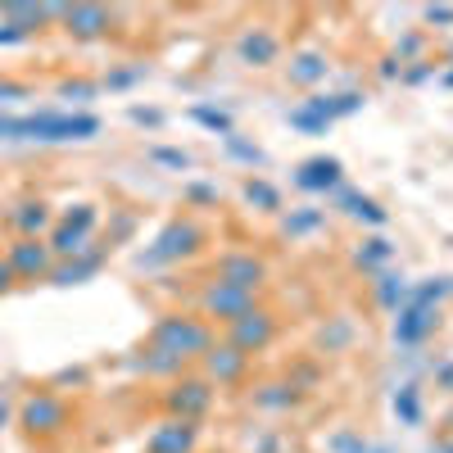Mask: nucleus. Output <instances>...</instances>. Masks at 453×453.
Listing matches in <instances>:
<instances>
[{"mask_svg": "<svg viewBox=\"0 0 453 453\" xmlns=\"http://www.w3.org/2000/svg\"><path fill=\"white\" fill-rule=\"evenodd\" d=\"M150 159H155V164H164V168H177V173H186V168H191V155H186V150H173V145L150 150Z\"/></svg>", "mask_w": 453, "mask_h": 453, "instance_id": "72a5a7b5", "label": "nucleus"}, {"mask_svg": "<svg viewBox=\"0 0 453 453\" xmlns=\"http://www.w3.org/2000/svg\"><path fill=\"white\" fill-rule=\"evenodd\" d=\"M100 132L96 113H23V119H0V141H91Z\"/></svg>", "mask_w": 453, "mask_h": 453, "instance_id": "f257e3e1", "label": "nucleus"}, {"mask_svg": "<svg viewBox=\"0 0 453 453\" xmlns=\"http://www.w3.org/2000/svg\"><path fill=\"white\" fill-rule=\"evenodd\" d=\"M19 426L27 435H59L68 426V403L59 395H50V390H36L19 408Z\"/></svg>", "mask_w": 453, "mask_h": 453, "instance_id": "423d86ee", "label": "nucleus"}, {"mask_svg": "<svg viewBox=\"0 0 453 453\" xmlns=\"http://www.w3.org/2000/svg\"><path fill=\"white\" fill-rule=\"evenodd\" d=\"M335 200H340V209H345L349 218H358V222H372V226H386V209L376 204L372 196H363V191H349V186H340L335 191Z\"/></svg>", "mask_w": 453, "mask_h": 453, "instance_id": "4be33fe9", "label": "nucleus"}, {"mask_svg": "<svg viewBox=\"0 0 453 453\" xmlns=\"http://www.w3.org/2000/svg\"><path fill=\"white\" fill-rule=\"evenodd\" d=\"M132 123H141V127H159V123H164V113H159V109H141V104H136V109H132Z\"/></svg>", "mask_w": 453, "mask_h": 453, "instance_id": "58836bf2", "label": "nucleus"}, {"mask_svg": "<svg viewBox=\"0 0 453 453\" xmlns=\"http://www.w3.org/2000/svg\"><path fill=\"white\" fill-rule=\"evenodd\" d=\"M318 104L326 109L331 123H340V119H354V113L363 109V96L358 91H340V96H318Z\"/></svg>", "mask_w": 453, "mask_h": 453, "instance_id": "c756f323", "label": "nucleus"}, {"mask_svg": "<svg viewBox=\"0 0 453 453\" xmlns=\"http://www.w3.org/2000/svg\"><path fill=\"white\" fill-rule=\"evenodd\" d=\"M250 309H254V295L236 290V286H222V281H209L204 295H200V313L213 318V322H226V326H232L236 318H245Z\"/></svg>", "mask_w": 453, "mask_h": 453, "instance_id": "9d476101", "label": "nucleus"}, {"mask_svg": "<svg viewBox=\"0 0 453 453\" xmlns=\"http://www.w3.org/2000/svg\"><path fill=\"white\" fill-rule=\"evenodd\" d=\"M295 186L309 196H326V191H340L345 186V164H340L335 155H313L295 168Z\"/></svg>", "mask_w": 453, "mask_h": 453, "instance_id": "9b49d317", "label": "nucleus"}, {"mask_svg": "<svg viewBox=\"0 0 453 453\" xmlns=\"http://www.w3.org/2000/svg\"><path fill=\"white\" fill-rule=\"evenodd\" d=\"M286 123H290V127H299V132H309V136L331 132V119H326V109L318 104V96H313V100H304V104H295V109L286 113Z\"/></svg>", "mask_w": 453, "mask_h": 453, "instance_id": "a878e982", "label": "nucleus"}, {"mask_svg": "<svg viewBox=\"0 0 453 453\" xmlns=\"http://www.w3.org/2000/svg\"><path fill=\"white\" fill-rule=\"evenodd\" d=\"M444 87H453V68H449V73H444Z\"/></svg>", "mask_w": 453, "mask_h": 453, "instance_id": "8fccbe9b", "label": "nucleus"}, {"mask_svg": "<svg viewBox=\"0 0 453 453\" xmlns=\"http://www.w3.org/2000/svg\"><path fill=\"white\" fill-rule=\"evenodd\" d=\"M254 449H258V453H277V440H273V435H263Z\"/></svg>", "mask_w": 453, "mask_h": 453, "instance_id": "de8ad7c7", "label": "nucleus"}, {"mask_svg": "<svg viewBox=\"0 0 453 453\" xmlns=\"http://www.w3.org/2000/svg\"><path fill=\"white\" fill-rule=\"evenodd\" d=\"M399 73H403V68H399V59H386V64H381V78H386V82H390V78H399Z\"/></svg>", "mask_w": 453, "mask_h": 453, "instance_id": "49530a36", "label": "nucleus"}, {"mask_svg": "<svg viewBox=\"0 0 453 453\" xmlns=\"http://www.w3.org/2000/svg\"><path fill=\"white\" fill-rule=\"evenodd\" d=\"M150 345H159V349H168V354H177V358H204L218 340H213V326H209V318H191V313H164L159 322H155V331H150Z\"/></svg>", "mask_w": 453, "mask_h": 453, "instance_id": "f03ea898", "label": "nucleus"}, {"mask_svg": "<svg viewBox=\"0 0 453 453\" xmlns=\"http://www.w3.org/2000/svg\"><path fill=\"white\" fill-rule=\"evenodd\" d=\"M213 399H218V390L204 381V376H177V381L164 390V408L177 422H200L213 408Z\"/></svg>", "mask_w": 453, "mask_h": 453, "instance_id": "39448f33", "label": "nucleus"}, {"mask_svg": "<svg viewBox=\"0 0 453 453\" xmlns=\"http://www.w3.org/2000/svg\"><path fill=\"white\" fill-rule=\"evenodd\" d=\"M59 14H64V5H0V19L19 32H32V27H42L46 19H59Z\"/></svg>", "mask_w": 453, "mask_h": 453, "instance_id": "5701e85b", "label": "nucleus"}, {"mask_svg": "<svg viewBox=\"0 0 453 453\" xmlns=\"http://www.w3.org/2000/svg\"><path fill=\"white\" fill-rule=\"evenodd\" d=\"M322 222H326L322 209H290V218L281 222V232L286 236H309V232H318Z\"/></svg>", "mask_w": 453, "mask_h": 453, "instance_id": "7c9ffc66", "label": "nucleus"}, {"mask_svg": "<svg viewBox=\"0 0 453 453\" xmlns=\"http://www.w3.org/2000/svg\"><path fill=\"white\" fill-rule=\"evenodd\" d=\"M136 78H145V68H123V73H109L104 87H132Z\"/></svg>", "mask_w": 453, "mask_h": 453, "instance_id": "4c0bfd02", "label": "nucleus"}, {"mask_svg": "<svg viewBox=\"0 0 453 453\" xmlns=\"http://www.w3.org/2000/svg\"><path fill=\"white\" fill-rule=\"evenodd\" d=\"M96 96V82H64L59 87V100H73V104H87Z\"/></svg>", "mask_w": 453, "mask_h": 453, "instance_id": "f704fd0d", "label": "nucleus"}, {"mask_svg": "<svg viewBox=\"0 0 453 453\" xmlns=\"http://www.w3.org/2000/svg\"><path fill=\"white\" fill-rule=\"evenodd\" d=\"M390 258H395V245H390L386 236H372V241H363V250L354 254V263H358L363 273H376V268H381V263H390Z\"/></svg>", "mask_w": 453, "mask_h": 453, "instance_id": "cd10ccee", "label": "nucleus"}, {"mask_svg": "<svg viewBox=\"0 0 453 453\" xmlns=\"http://www.w3.org/2000/svg\"><path fill=\"white\" fill-rule=\"evenodd\" d=\"M273 340H277V318H273L268 309H258V304H254L245 318H236L232 326H226V345L245 349L250 358H254V354H263V349L273 345Z\"/></svg>", "mask_w": 453, "mask_h": 453, "instance_id": "6e6552de", "label": "nucleus"}, {"mask_svg": "<svg viewBox=\"0 0 453 453\" xmlns=\"http://www.w3.org/2000/svg\"><path fill=\"white\" fill-rule=\"evenodd\" d=\"M145 453H200V422H177V418H168L164 426L150 431Z\"/></svg>", "mask_w": 453, "mask_h": 453, "instance_id": "4468645a", "label": "nucleus"}, {"mask_svg": "<svg viewBox=\"0 0 453 453\" xmlns=\"http://www.w3.org/2000/svg\"><path fill=\"white\" fill-rule=\"evenodd\" d=\"M372 453H390V449H372Z\"/></svg>", "mask_w": 453, "mask_h": 453, "instance_id": "3c124183", "label": "nucleus"}, {"mask_svg": "<svg viewBox=\"0 0 453 453\" xmlns=\"http://www.w3.org/2000/svg\"><path fill=\"white\" fill-rule=\"evenodd\" d=\"M222 145H226V155H232V159H241V164H250V168H263V150L250 145V141H241L236 132L222 136Z\"/></svg>", "mask_w": 453, "mask_h": 453, "instance_id": "473e14b6", "label": "nucleus"}, {"mask_svg": "<svg viewBox=\"0 0 453 453\" xmlns=\"http://www.w3.org/2000/svg\"><path fill=\"white\" fill-rule=\"evenodd\" d=\"M354 335H358L354 318H345V313L326 318V326L318 331V354H322V358H326V354H345V349L354 345Z\"/></svg>", "mask_w": 453, "mask_h": 453, "instance_id": "412c9836", "label": "nucleus"}, {"mask_svg": "<svg viewBox=\"0 0 453 453\" xmlns=\"http://www.w3.org/2000/svg\"><path fill=\"white\" fill-rule=\"evenodd\" d=\"M27 32H19V27H10V23H0V46H19Z\"/></svg>", "mask_w": 453, "mask_h": 453, "instance_id": "79ce46f5", "label": "nucleus"}, {"mask_svg": "<svg viewBox=\"0 0 453 453\" xmlns=\"http://www.w3.org/2000/svg\"><path fill=\"white\" fill-rule=\"evenodd\" d=\"M10 222L19 226V236H36V241H42V232H46L55 218H50V204L46 200H27V204H19L10 213Z\"/></svg>", "mask_w": 453, "mask_h": 453, "instance_id": "b1692460", "label": "nucleus"}, {"mask_svg": "<svg viewBox=\"0 0 453 453\" xmlns=\"http://www.w3.org/2000/svg\"><path fill=\"white\" fill-rule=\"evenodd\" d=\"M418 50H422V36H408V42L399 46V64H403V59H412Z\"/></svg>", "mask_w": 453, "mask_h": 453, "instance_id": "37998d69", "label": "nucleus"}, {"mask_svg": "<svg viewBox=\"0 0 453 453\" xmlns=\"http://www.w3.org/2000/svg\"><path fill=\"white\" fill-rule=\"evenodd\" d=\"M5 422H10V403H5V399H0V426H5Z\"/></svg>", "mask_w": 453, "mask_h": 453, "instance_id": "09e8293b", "label": "nucleus"}, {"mask_svg": "<svg viewBox=\"0 0 453 453\" xmlns=\"http://www.w3.org/2000/svg\"><path fill=\"white\" fill-rule=\"evenodd\" d=\"M5 263H10V273H14V277L36 281V277H50L55 254H50V245H46V241H36V236H19V245H10Z\"/></svg>", "mask_w": 453, "mask_h": 453, "instance_id": "f8f14e48", "label": "nucleus"}, {"mask_svg": "<svg viewBox=\"0 0 453 453\" xmlns=\"http://www.w3.org/2000/svg\"><path fill=\"white\" fill-rule=\"evenodd\" d=\"M100 268H104V250H87V254H78V258H59L55 268H50V281H55V286H82V281H91Z\"/></svg>", "mask_w": 453, "mask_h": 453, "instance_id": "f3484780", "label": "nucleus"}, {"mask_svg": "<svg viewBox=\"0 0 453 453\" xmlns=\"http://www.w3.org/2000/svg\"><path fill=\"white\" fill-rule=\"evenodd\" d=\"M326 55L322 50H299V55H290V64H286V78H290V87H318V82H326Z\"/></svg>", "mask_w": 453, "mask_h": 453, "instance_id": "aec40b11", "label": "nucleus"}, {"mask_svg": "<svg viewBox=\"0 0 453 453\" xmlns=\"http://www.w3.org/2000/svg\"><path fill=\"white\" fill-rule=\"evenodd\" d=\"M96 226H100V213H96V204H78L73 213H64L59 222H55V232H50V254H55V263L59 258H78V254H87L91 250V236H96Z\"/></svg>", "mask_w": 453, "mask_h": 453, "instance_id": "20e7f679", "label": "nucleus"}, {"mask_svg": "<svg viewBox=\"0 0 453 453\" xmlns=\"http://www.w3.org/2000/svg\"><path fill=\"white\" fill-rule=\"evenodd\" d=\"M204 245V226L196 218H173L164 232L136 254V268H173L181 258H196Z\"/></svg>", "mask_w": 453, "mask_h": 453, "instance_id": "7ed1b4c3", "label": "nucleus"}, {"mask_svg": "<svg viewBox=\"0 0 453 453\" xmlns=\"http://www.w3.org/2000/svg\"><path fill=\"white\" fill-rule=\"evenodd\" d=\"M390 408H395V418H399L403 426H418V422H422V390L412 386V381L399 386L395 399H390Z\"/></svg>", "mask_w": 453, "mask_h": 453, "instance_id": "bb28decb", "label": "nucleus"}, {"mask_svg": "<svg viewBox=\"0 0 453 453\" xmlns=\"http://www.w3.org/2000/svg\"><path fill=\"white\" fill-rule=\"evenodd\" d=\"M59 19H64V32L78 36V42H100L113 23V14L104 5H64Z\"/></svg>", "mask_w": 453, "mask_h": 453, "instance_id": "2eb2a0df", "label": "nucleus"}, {"mask_svg": "<svg viewBox=\"0 0 453 453\" xmlns=\"http://www.w3.org/2000/svg\"><path fill=\"white\" fill-rule=\"evenodd\" d=\"M435 381H440L444 390H453V363H440V367H435Z\"/></svg>", "mask_w": 453, "mask_h": 453, "instance_id": "c03bdc74", "label": "nucleus"}, {"mask_svg": "<svg viewBox=\"0 0 453 453\" xmlns=\"http://www.w3.org/2000/svg\"><path fill=\"white\" fill-rule=\"evenodd\" d=\"M236 59H241L245 68H268V64H277V59H281V42H277V32H268V27H250V32H241V42H236Z\"/></svg>", "mask_w": 453, "mask_h": 453, "instance_id": "dca6fc26", "label": "nucleus"}, {"mask_svg": "<svg viewBox=\"0 0 453 453\" xmlns=\"http://www.w3.org/2000/svg\"><path fill=\"white\" fill-rule=\"evenodd\" d=\"M444 453H453V444H449V449H444Z\"/></svg>", "mask_w": 453, "mask_h": 453, "instance_id": "603ef678", "label": "nucleus"}, {"mask_svg": "<svg viewBox=\"0 0 453 453\" xmlns=\"http://www.w3.org/2000/svg\"><path fill=\"white\" fill-rule=\"evenodd\" d=\"M186 200H196V204H213V200H218V191H213V186H204V181H196V186H186Z\"/></svg>", "mask_w": 453, "mask_h": 453, "instance_id": "c9c22d12", "label": "nucleus"}, {"mask_svg": "<svg viewBox=\"0 0 453 453\" xmlns=\"http://www.w3.org/2000/svg\"><path fill=\"white\" fill-rule=\"evenodd\" d=\"M250 354L245 349H236V345H226V340H218V345L200 358V376H204V381L213 386V390H222V386H241L245 381V376H250Z\"/></svg>", "mask_w": 453, "mask_h": 453, "instance_id": "0eeeda50", "label": "nucleus"}, {"mask_svg": "<svg viewBox=\"0 0 453 453\" xmlns=\"http://www.w3.org/2000/svg\"><path fill=\"white\" fill-rule=\"evenodd\" d=\"M426 23H431V27H435V23L449 27V23H453V5H431V10H426Z\"/></svg>", "mask_w": 453, "mask_h": 453, "instance_id": "ea45409f", "label": "nucleus"}, {"mask_svg": "<svg viewBox=\"0 0 453 453\" xmlns=\"http://www.w3.org/2000/svg\"><path fill=\"white\" fill-rule=\"evenodd\" d=\"M245 200L254 204V209H263V213H277L281 209V191L273 181H263V177H250L245 181Z\"/></svg>", "mask_w": 453, "mask_h": 453, "instance_id": "c85d7f7f", "label": "nucleus"}, {"mask_svg": "<svg viewBox=\"0 0 453 453\" xmlns=\"http://www.w3.org/2000/svg\"><path fill=\"white\" fill-rule=\"evenodd\" d=\"M435 326H440V309L435 304H412L408 299V304L395 313V345H403V349L422 345Z\"/></svg>", "mask_w": 453, "mask_h": 453, "instance_id": "ddd939ff", "label": "nucleus"}, {"mask_svg": "<svg viewBox=\"0 0 453 453\" xmlns=\"http://www.w3.org/2000/svg\"><path fill=\"white\" fill-rule=\"evenodd\" d=\"M127 367L141 372V376H173V381H177V376L186 372V358H177V354H168L159 345H145V349H136L127 358Z\"/></svg>", "mask_w": 453, "mask_h": 453, "instance_id": "a211bd4d", "label": "nucleus"}, {"mask_svg": "<svg viewBox=\"0 0 453 453\" xmlns=\"http://www.w3.org/2000/svg\"><path fill=\"white\" fill-rule=\"evenodd\" d=\"M10 286H14V273H10V263H5V258H0V295H5Z\"/></svg>", "mask_w": 453, "mask_h": 453, "instance_id": "a18cd8bd", "label": "nucleus"}, {"mask_svg": "<svg viewBox=\"0 0 453 453\" xmlns=\"http://www.w3.org/2000/svg\"><path fill=\"white\" fill-rule=\"evenodd\" d=\"M331 449H335V453H372L358 435H335V444H331Z\"/></svg>", "mask_w": 453, "mask_h": 453, "instance_id": "e433bc0d", "label": "nucleus"}, {"mask_svg": "<svg viewBox=\"0 0 453 453\" xmlns=\"http://www.w3.org/2000/svg\"><path fill=\"white\" fill-rule=\"evenodd\" d=\"M213 281H222V286H236V290H250V295H258V286L268 281V263H263L258 254H250V250H232V254H222V258H218V268H213Z\"/></svg>", "mask_w": 453, "mask_h": 453, "instance_id": "1a4fd4ad", "label": "nucleus"}, {"mask_svg": "<svg viewBox=\"0 0 453 453\" xmlns=\"http://www.w3.org/2000/svg\"><path fill=\"white\" fill-rule=\"evenodd\" d=\"M408 281L403 277H395V273H381L376 277V286H372V299H376V309H386V313H399L403 304H408Z\"/></svg>", "mask_w": 453, "mask_h": 453, "instance_id": "393cba45", "label": "nucleus"}, {"mask_svg": "<svg viewBox=\"0 0 453 453\" xmlns=\"http://www.w3.org/2000/svg\"><path fill=\"white\" fill-rule=\"evenodd\" d=\"M299 399H304V395H299L290 381H268V386H254V390H250V403H254L258 412H273V418H277V412L299 408Z\"/></svg>", "mask_w": 453, "mask_h": 453, "instance_id": "6ab92c4d", "label": "nucleus"}, {"mask_svg": "<svg viewBox=\"0 0 453 453\" xmlns=\"http://www.w3.org/2000/svg\"><path fill=\"white\" fill-rule=\"evenodd\" d=\"M191 119H196L200 127L218 132V136H232V132H236V127H232V113H226V109H213V104H196Z\"/></svg>", "mask_w": 453, "mask_h": 453, "instance_id": "2f4dec72", "label": "nucleus"}, {"mask_svg": "<svg viewBox=\"0 0 453 453\" xmlns=\"http://www.w3.org/2000/svg\"><path fill=\"white\" fill-rule=\"evenodd\" d=\"M27 96V87H19V82H0V104H10V100H23Z\"/></svg>", "mask_w": 453, "mask_h": 453, "instance_id": "a19ab883", "label": "nucleus"}]
</instances>
